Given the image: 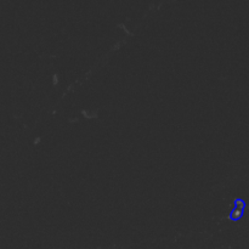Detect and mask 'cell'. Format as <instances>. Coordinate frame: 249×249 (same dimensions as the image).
Instances as JSON below:
<instances>
[{"label":"cell","instance_id":"6da1fadb","mask_svg":"<svg viewBox=\"0 0 249 249\" xmlns=\"http://www.w3.org/2000/svg\"><path fill=\"white\" fill-rule=\"evenodd\" d=\"M235 203V209H233L232 213H231V219H232V220H238V219L242 218L243 212H245L246 208V203L243 201H241V199L236 201Z\"/></svg>","mask_w":249,"mask_h":249},{"label":"cell","instance_id":"7a4b0ae2","mask_svg":"<svg viewBox=\"0 0 249 249\" xmlns=\"http://www.w3.org/2000/svg\"><path fill=\"white\" fill-rule=\"evenodd\" d=\"M53 84H57V75H53Z\"/></svg>","mask_w":249,"mask_h":249}]
</instances>
